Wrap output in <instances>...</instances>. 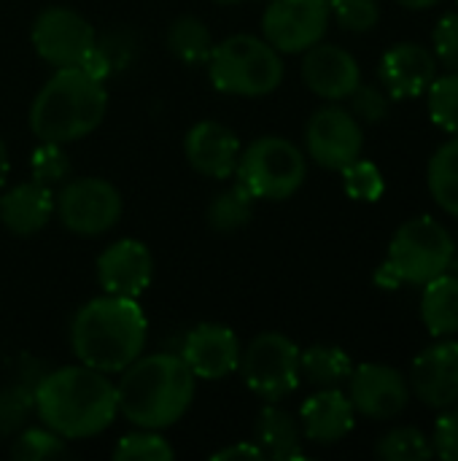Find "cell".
I'll return each mask as SVG.
<instances>
[{"instance_id": "cell-1", "label": "cell", "mask_w": 458, "mask_h": 461, "mask_svg": "<svg viewBox=\"0 0 458 461\" xmlns=\"http://www.w3.org/2000/svg\"><path fill=\"white\" fill-rule=\"evenodd\" d=\"M35 413L43 427L65 440H86L103 435L119 416L116 384L81 362L51 370L32 394Z\"/></svg>"}, {"instance_id": "cell-2", "label": "cell", "mask_w": 458, "mask_h": 461, "mask_svg": "<svg viewBox=\"0 0 458 461\" xmlns=\"http://www.w3.org/2000/svg\"><path fill=\"white\" fill-rule=\"evenodd\" d=\"M67 338L76 362L113 375L146 354L148 321L138 300L103 292L73 313Z\"/></svg>"}, {"instance_id": "cell-3", "label": "cell", "mask_w": 458, "mask_h": 461, "mask_svg": "<svg viewBox=\"0 0 458 461\" xmlns=\"http://www.w3.org/2000/svg\"><path fill=\"white\" fill-rule=\"evenodd\" d=\"M197 394V378L178 354H140L119 373V413L140 429H167L178 424Z\"/></svg>"}, {"instance_id": "cell-4", "label": "cell", "mask_w": 458, "mask_h": 461, "mask_svg": "<svg viewBox=\"0 0 458 461\" xmlns=\"http://www.w3.org/2000/svg\"><path fill=\"white\" fill-rule=\"evenodd\" d=\"M108 111L105 81L76 68H57L30 103V130L38 140L73 143L100 127Z\"/></svg>"}, {"instance_id": "cell-5", "label": "cell", "mask_w": 458, "mask_h": 461, "mask_svg": "<svg viewBox=\"0 0 458 461\" xmlns=\"http://www.w3.org/2000/svg\"><path fill=\"white\" fill-rule=\"evenodd\" d=\"M283 54L262 35L238 32L219 41L208 59L213 89L232 97H267L283 84Z\"/></svg>"}, {"instance_id": "cell-6", "label": "cell", "mask_w": 458, "mask_h": 461, "mask_svg": "<svg viewBox=\"0 0 458 461\" xmlns=\"http://www.w3.org/2000/svg\"><path fill=\"white\" fill-rule=\"evenodd\" d=\"M454 235L432 216H416L405 221L391 243L386 262L381 265L375 281L383 289H397L400 284L424 286L432 278L451 270Z\"/></svg>"}, {"instance_id": "cell-7", "label": "cell", "mask_w": 458, "mask_h": 461, "mask_svg": "<svg viewBox=\"0 0 458 461\" xmlns=\"http://www.w3.org/2000/svg\"><path fill=\"white\" fill-rule=\"evenodd\" d=\"M235 178L256 197V203H281L302 189L308 178V159L294 140L281 135H262L240 149Z\"/></svg>"}, {"instance_id": "cell-8", "label": "cell", "mask_w": 458, "mask_h": 461, "mask_svg": "<svg viewBox=\"0 0 458 461\" xmlns=\"http://www.w3.org/2000/svg\"><path fill=\"white\" fill-rule=\"evenodd\" d=\"M124 211L119 189L100 176L67 178L54 192V216L59 224L81 238L111 232Z\"/></svg>"}, {"instance_id": "cell-9", "label": "cell", "mask_w": 458, "mask_h": 461, "mask_svg": "<svg viewBox=\"0 0 458 461\" xmlns=\"http://www.w3.org/2000/svg\"><path fill=\"white\" fill-rule=\"evenodd\" d=\"M238 370L259 400L281 402L302 381L300 346L281 332H262L240 351Z\"/></svg>"}, {"instance_id": "cell-10", "label": "cell", "mask_w": 458, "mask_h": 461, "mask_svg": "<svg viewBox=\"0 0 458 461\" xmlns=\"http://www.w3.org/2000/svg\"><path fill=\"white\" fill-rule=\"evenodd\" d=\"M30 41L35 54L54 70L81 65L97 46L92 22L67 5L43 8L30 27Z\"/></svg>"}, {"instance_id": "cell-11", "label": "cell", "mask_w": 458, "mask_h": 461, "mask_svg": "<svg viewBox=\"0 0 458 461\" xmlns=\"http://www.w3.org/2000/svg\"><path fill=\"white\" fill-rule=\"evenodd\" d=\"M329 0H270L262 14V38L281 54H302L329 30Z\"/></svg>"}, {"instance_id": "cell-12", "label": "cell", "mask_w": 458, "mask_h": 461, "mask_svg": "<svg viewBox=\"0 0 458 461\" xmlns=\"http://www.w3.org/2000/svg\"><path fill=\"white\" fill-rule=\"evenodd\" d=\"M362 122L348 108L324 105L305 124V151L316 165L327 170H343L362 157Z\"/></svg>"}, {"instance_id": "cell-13", "label": "cell", "mask_w": 458, "mask_h": 461, "mask_svg": "<svg viewBox=\"0 0 458 461\" xmlns=\"http://www.w3.org/2000/svg\"><path fill=\"white\" fill-rule=\"evenodd\" d=\"M408 378L389 365H359L348 375V400L354 411L370 421L397 419L410 402Z\"/></svg>"}, {"instance_id": "cell-14", "label": "cell", "mask_w": 458, "mask_h": 461, "mask_svg": "<svg viewBox=\"0 0 458 461\" xmlns=\"http://www.w3.org/2000/svg\"><path fill=\"white\" fill-rule=\"evenodd\" d=\"M97 284L105 294L138 300L154 278V257L143 240L121 238L100 251L94 262Z\"/></svg>"}, {"instance_id": "cell-15", "label": "cell", "mask_w": 458, "mask_h": 461, "mask_svg": "<svg viewBox=\"0 0 458 461\" xmlns=\"http://www.w3.org/2000/svg\"><path fill=\"white\" fill-rule=\"evenodd\" d=\"M240 340L232 327L219 321H202L186 332L181 359L197 381H221L240 365Z\"/></svg>"}, {"instance_id": "cell-16", "label": "cell", "mask_w": 458, "mask_h": 461, "mask_svg": "<svg viewBox=\"0 0 458 461\" xmlns=\"http://www.w3.org/2000/svg\"><path fill=\"white\" fill-rule=\"evenodd\" d=\"M410 394L435 411L458 405V343L443 338L424 348L410 370Z\"/></svg>"}, {"instance_id": "cell-17", "label": "cell", "mask_w": 458, "mask_h": 461, "mask_svg": "<svg viewBox=\"0 0 458 461\" xmlns=\"http://www.w3.org/2000/svg\"><path fill=\"white\" fill-rule=\"evenodd\" d=\"M302 54V81L313 95L340 103L362 84V65L348 49L319 41Z\"/></svg>"}, {"instance_id": "cell-18", "label": "cell", "mask_w": 458, "mask_h": 461, "mask_svg": "<svg viewBox=\"0 0 458 461\" xmlns=\"http://www.w3.org/2000/svg\"><path fill=\"white\" fill-rule=\"evenodd\" d=\"M240 138L235 130L216 119H202L189 127L184 138V157L192 170H197L205 178L227 181L238 170L240 159Z\"/></svg>"}, {"instance_id": "cell-19", "label": "cell", "mask_w": 458, "mask_h": 461, "mask_svg": "<svg viewBox=\"0 0 458 461\" xmlns=\"http://www.w3.org/2000/svg\"><path fill=\"white\" fill-rule=\"evenodd\" d=\"M381 86L394 100H413L421 97L432 81L437 78V57L413 41L394 43L378 65Z\"/></svg>"}, {"instance_id": "cell-20", "label": "cell", "mask_w": 458, "mask_h": 461, "mask_svg": "<svg viewBox=\"0 0 458 461\" xmlns=\"http://www.w3.org/2000/svg\"><path fill=\"white\" fill-rule=\"evenodd\" d=\"M356 424V411L340 386L321 389L313 397H308L300 408V427L305 440L319 446H335L340 443Z\"/></svg>"}, {"instance_id": "cell-21", "label": "cell", "mask_w": 458, "mask_h": 461, "mask_svg": "<svg viewBox=\"0 0 458 461\" xmlns=\"http://www.w3.org/2000/svg\"><path fill=\"white\" fill-rule=\"evenodd\" d=\"M54 216V189L38 181H22L3 186L0 192V221L8 232L27 238L40 232Z\"/></svg>"}, {"instance_id": "cell-22", "label": "cell", "mask_w": 458, "mask_h": 461, "mask_svg": "<svg viewBox=\"0 0 458 461\" xmlns=\"http://www.w3.org/2000/svg\"><path fill=\"white\" fill-rule=\"evenodd\" d=\"M302 440H305L302 427L289 411L278 408L275 402H267V408H262L254 427V443L262 448L267 459H302L305 456Z\"/></svg>"}, {"instance_id": "cell-23", "label": "cell", "mask_w": 458, "mask_h": 461, "mask_svg": "<svg viewBox=\"0 0 458 461\" xmlns=\"http://www.w3.org/2000/svg\"><path fill=\"white\" fill-rule=\"evenodd\" d=\"M421 321L435 338L458 335V276L443 273L424 284Z\"/></svg>"}, {"instance_id": "cell-24", "label": "cell", "mask_w": 458, "mask_h": 461, "mask_svg": "<svg viewBox=\"0 0 458 461\" xmlns=\"http://www.w3.org/2000/svg\"><path fill=\"white\" fill-rule=\"evenodd\" d=\"M254 205H256V197L243 189L238 181L227 189H221L211 203H208V211H205V219H208V227L219 235H232V232H240L251 224L254 219Z\"/></svg>"}, {"instance_id": "cell-25", "label": "cell", "mask_w": 458, "mask_h": 461, "mask_svg": "<svg viewBox=\"0 0 458 461\" xmlns=\"http://www.w3.org/2000/svg\"><path fill=\"white\" fill-rule=\"evenodd\" d=\"M351 370H354L351 357L337 346L319 343V346L300 351V373L310 386H319V389L340 386L348 381Z\"/></svg>"}, {"instance_id": "cell-26", "label": "cell", "mask_w": 458, "mask_h": 461, "mask_svg": "<svg viewBox=\"0 0 458 461\" xmlns=\"http://www.w3.org/2000/svg\"><path fill=\"white\" fill-rule=\"evenodd\" d=\"M216 41L208 24L192 14L178 16L167 30V49L184 65H208Z\"/></svg>"}, {"instance_id": "cell-27", "label": "cell", "mask_w": 458, "mask_h": 461, "mask_svg": "<svg viewBox=\"0 0 458 461\" xmlns=\"http://www.w3.org/2000/svg\"><path fill=\"white\" fill-rule=\"evenodd\" d=\"M427 181L435 203L445 213L458 219V135L432 154L427 167Z\"/></svg>"}, {"instance_id": "cell-28", "label": "cell", "mask_w": 458, "mask_h": 461, "mask_svg": "<svg viewBox=\"0 0 458 461\" xmlns=\"http://www.w3.org/2000/svg\"><path fill=\"white\" fill-rule=\"evenodd\" d=\"M375 456L383 461H429L435 456V446L418 427H397L378 440Z\"/></svg>"}, {"instance_id": "cell-29", "label": "cell", "mask_w": 458, "mask_h": 461, "mask_svg": "<svg viewBox=\"0 0 458 461\" xmlns=\"http://www.w3.org/2000/svg\"><path fill=\"white\" fill-rule=\"evenodd\" d=\"M116 461H170L175 456V448L159 435V429H140L124 435L113 454Z\"/></svg>"}, {"instance_id": "cell-30", "label": "cell", "mask_w": 458, "mask_h": 461, "mask_svg": "<svg viewBox=\"0 0 458 461\" xmlns=\"http://www.w3.org/2000/svg\"><path fill=\"white\" fill-rule=\"evenodd\" d=\"M67 454V440L51 432L49 427H30L11 446V456L19 461L62 459Z\"/></svg>"}, {"instance_id": "cell-31", "label": "cell", "mask_w": 458, "mask_h": 461, "mask_svg": "<svg viewBox=\"0 0 458 461\" xmlns=\"http://www.w3.org/2000/svg\"><path fill=\"white\" fill-rule=\"evenodd\" d=\"M30 176L38 184L46 186H59L70 178V157L62 143H49L38 140V146L30 154Z\"/></svg>"}, {"instance_id": "cell-32", "label": "cell", "mask_w": 458, "mask_h": 461, "mask_svg": "<svg viewBox=\"0 0 458 461\" xmlns=\"http://www.w3.org/2000/svg\"><path fill=\"white\" fill-rule=\"evenodd\" d=\"M429 95V116L432 122L451 132L458 135V73H448L432 81V86L427 89Z\"/></svg>"}, {"instance_id": "cell-33", "label": "cell", "mask_w": 458, "mask_h": 461, "mask_svg": "<svg viewBox=\"0 0 458 461\" xmlns=\"http://www.w3.org/2000/svg\"><path fill=\"white\" fill-rule=\"evenodd\" d=\"M343 189L351 200H359V203H375L383 197V189H386V181H383V173L378 170L375 162L370 159H354L351 165H346L343 170Z\"/></svg>"}, {"instance_id": "cell-34", "label": "cell", "mask_w": 458, "mask_h": 461, "mask_svg": "<svg viewBox=\"0 0 458 461\" xmlns=\"http://www.w3.org/2000/svg\"><path fill=\"white\" fill-rule=\"evenodd\" d=\"M329 14L346 32H370L381 22L378 0H329Z\"/></svg>"}, {"instance_id": "cell-35", "label": "cell", "mask_w": 458, "mask_h": 461, "mask_svg": "<svg viewBox=\"0 0 458 461\" xmlns=\"http://www.w3.org/2000/svg\"><path fill=\"white\" fill-rule=\"evenodd\" d=\"M348 103H351V113L359 122H367V124L383 122L389 116V108H391L389 92L383 86H375V84H359L348 95Z\"/></svg>"}, {"instance_id": "cell-36", "label": "cell", "mask_w": 458, "mask_h": 461, "mask_svg": "<svg viewBox=\"0 0 458 461\" xmlns=\"http://www.w3.org/2000/svg\"><path fill=\"white\" fill-rule=\"evenodd\" d=\"M435 57L437 62L451 70V73H458V14H445L437 27H435Z\"/></svg>"}, {"instance_id": "cell-37", "label": "cell", "mask_w": 458, "mask_h": 461, "mask_svg": "<svg viewBox=\"0 0 458 461\" xmlns=\"http://www.w3.org/2000/svg\"><path fill=\"white\" fill-rule=\"evenodd\" d=\"M435 456L445 461H458V408L448 411L437 419L435 435H432Z\"/></svg>"}, {"instance_id": "cell-38", "label": "cell", "mask_w": 458, "mask_h": 461, "mask_svg": "<svg viewBox=\"0 0 458 461\" xmlns=\"http://www.w3.org/2000/svg\"><path fill=\"white\" fill-rule=\"evenodd\" d=\"M213 461H229V459H265V454H262V448L251 440V443H232V446H227V448H221V451H216Z\"/></svg>"}, {"instance_id": "cell-39", "label": "cell", "mask_w": 458, "mask_h": 461, "mask_svg": "<svg viewBox=\"0 0 458 461\" xmlns=\"http://www.w3.org/2000/svg\"><path fill=\"white\" fill-rule=\"evenodd\" d=\"M8 170H11V157H8L5 140L0 138V192H3V186H5V181H8Z\"/></svg>"}, {"instance_id": "cell-40", "label": "cell", "mask_w": 458, "mask_h": 461, "mask_svg": "<svg viewBox=\"0 0 458 461\" xmlns=\"http://www.w3.org/2000/svg\"><path fill=\"white\" fill-rule=\"evenodd\" d=\"M400 5H405V8H410V11H421V8H432V5H437L440 0H397Z\"/></svg>"}, {"instance_id": "cell-41", "label": "cell", "mask_w": 458, "mask_h": 461, "mask_svg": "<svg viewBox=\"0 0 458 461\" xmlns=\"http://www.w3.org/2000/svg\"><path fill=\"white\" fill-rule=\"evenodd\" d=\"M448 273L458 276V240H454V259H451V270Z\"/></svg>"}, {"instance_id": "cell-42", "label": "cell", "mask_w": 458, "mask_h": 461, "mask_svg": "<svg viewBox=\"0 0 458 461\" xmlns=\"http://www.w3.org/2000/svg\"><path fill=\"white\" fill-rule=\"evenodd\" d=\"M456 3H458V0H456Z\"/></svg>"}]
</instances>
